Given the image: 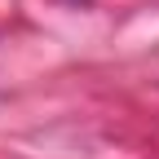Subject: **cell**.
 <instances>
[]
</instances>
